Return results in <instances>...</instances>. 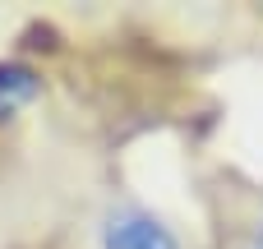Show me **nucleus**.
I'll use <instances>...</instances> for the list:
<instances>
[{
	"instance_id": "f257e3e1",
	"label": "nucleus",
	"mask_w": 263,
	"mask_h": 249,
	"mask_svg": "<svg viewBox=\"0 0 263 249\" xmlns=\"http://www.w3.org/2000/svg\"><path fill=\"white\" fill-rule=\"evenodd\" d=\"M79 249H190L180 226L129 189H106L79 222Z\"/></svg>"
},
{
	"instance_id": "f03ea898",
	"label": "nucleus",
	"mask_w": 263,
	"mask_h": 249,
	"mask_svg": "<svg viewBox=\"0 0 263 249\" xmlns=\"http://www.w3.org/2000/svg\"><path fill=\"white\" fill-rule=\"evenodd\" d=\"M37 97H42V83H37L32 69H18V65H5L0 69V120H14Z\"/></svg>"
},
{
	"instance_id": "7ed1b4c3",
	"label": "nucleus",
	"mask_w": 263,
	"mask_h": 249,
	"mask_svg": "<svg viewBox=\"0 0 263 249\" xmlns=\"http://www.w3.org/2000/svg\"><path fill=\"white\" fill-rule=\"evenodd\" d=\"M227 249H263V199L236 217V226L227 231Z\"/></svg>"
}]
</instances>
